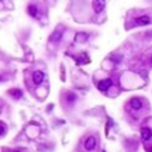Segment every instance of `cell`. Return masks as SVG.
<instances>
[{
    "mask_svg": "<svg viewBox=\"0 0 152 152\" xmlns=\"http://www.w3.org/2000/svg\"><path fill=\"white\" fill-rule=\"evenodd\" d=\"M129 106H131L133 109H140L143 104H141V100H140V99L133 98V99H131V100H129Z\"/></svg>",
    "mask_w": 152,
    "mask_h": 152,
    "instance_id": "obj_7",
    "label": "cell"
},
{
    "mask_svg": "<svg viewBox=\"0 0 152 152\" xmlns=\"http://www.w3.org/2000/svg\"><path fill=\"white\" fill-rule=\"evenodd\" d=\"M63 31H64V29L61 28V27H59V28L56 29V31H55L51 36H49V40H51V41H59L61 39V36H63Z\"/></svg>",
    "mask_w": 152,
    "mask_h": 152,
    "instance_id": "obj_2",
    "label": "cell"
},
{
    "mask_svg": "<svg viewBox=\"0 0 152 152\" xmlns=\"http://www.w3.org/2000/svg\"><path fill=\"white\" fill-rule=\"evenodd\" d=\"M104 7H106V3H104L103 0H98V1H93V9L95 12H101L104 9Z\"/></svg>",
    "mask_w": 152,
    "mask_h": 152,
    "instance_id": "obj_6",
    "label": "cell"
},
{
    "mask_svg": "<svg viewBox=\"0 0 152 152\" xmlns=\"http://www.w3.org/2000/svg\"><path fill=\"white\" fill-rule=\"evenodd\" d=\"M87 37H88V35L84 34V32H80V34L76 35V41H86Z\"/></svg>",
    "mask_w": 152,
    "mask_h": 152,
    "instance_id": "obj_12",
    "label": "cell"
},
{
    "mask_svg": "<svg viewBox=\"0 0 152 152\" xmlns=\"http://www.w3.org/2000/svg\"><path fill=\"white\" fill-rule=\"evenodd\" d=\"M95 146H96V140H95L93 136H89L86 140V143H84V147H86L87 151H92L95 148Z\"/></svg>",
    "mask_w": 152,
    "mask_h": 152,
    "instance_id": "obj_3",
    "label": "cell"
},
{
    "mask_svg": "<svg viewBox=\"0 0 152 152\" xmlns=\"http://www.w3.org/2000/svg\"><path fill=\"white\" fill-rule=\"evenodd\" d=\"M111 86H112L111 79H104V80H101V81H99L98 83V88L100 89V91H107Z\"/></svg>",
    "mask_w": 152,
    "mask_h": 152,
    "instance_id": "obj_1",
    "label": "cell"
},
{
    "mask_svg": "<svg viewBox=\"0 0 152 152\" xmlns=\"http://www.w3.org/2000/svg\"><path fill=\"white\" fill-rule=\"evenodd\" d=\"M103 152H106V151H103Z\"/></svg>",
    "mask_w": 152,
    "mask_h": 152,
    "instance_id": "obj_17",
    "label": "cell"
},
{
    "mask_svg": "<svg viewBox=\"0 0 152 152\" xmlns=\"http://www.w3.org/2000/svg\"><path fill=\"white\" fill-rule=\"evenodd\" d=\"M16 152H19V151H16Z\"/></svg>",
    "mask_w": 152,
    "mask_h": 152,
    "instance_id": "obj_18",
    "label": "cell"
},
{
    "mask_svg": "<svg viewBox=\"0 0 152 152\" xmlns=\"http://www.w3.org/2000/svg\"><path fill=\"white\" fill-rule=\"evenodd\" d=\"M75 99H76V96H75L74 93H68V101H69V103L75 101Z\"/></svg>",
    "mask_w": 152,
    "mask_h": 152,
    "instance_id": "obj_14",
    "label": "cell"
},
{
    "mask_svg": "<svg viewBox=\"0 0 152 152\" xmlns=\"http://www.w3.org/2000/svg\"><path fill=\"white\" fill-rule=\"evenodd\" d=\"M149 152H152V148H151V149H149Z\"/></svg>",
    "mask_w": 152,
    "mask_h": 152,
    "instance_id": "obj_15",
    "label": "cell"
},
{
    "mask_svg": "<svg viewBox=\"0 0 152 152\" xmlns=\"http://www.w3.org/2000/svg\"><path fill=\"white\" fill-rule=\"evenodd\" d=\"M76 63H78L79 66H81V64L89 63V59H88V56H86V55H81V56L78 58V61H76Z\"/></svg>",
    "mask_w": 152,
    "mask_h": 152,
    "instance_id": "obj_10",
    "label": "cell"
},
{
    "mask_svg": "<svg viewBox=\"0 0 152 152\" xmlns=\"http://www.w3.org/2000/svg\"><path fill=\"white\" fill-rule=\"evenodd\" d=\"M9 95H11L14 99H20L23 96V91L21 89H17V88H14V89H9Z\"/></svg>",
    "mask_w": 152,
    "mask_h": 152,
    "instance_id": "obj_8",
    "label": "cell"
},
{
    "mask_svg": "<svg viewBox=\"0 0 152 152\" xmlns=\"http://www.w3.org/2000/svg\"><path fill=\"white\" fill-rule=\"evenodd\" d=\"M28 14L32 15V16H36L37 15V7L35 6V4H31V6L28 7Z\"/></svg>",
    "mask_w": 152,
    "mask_h": 152,
    "instance_id": "obj_11",
    "label": "cell"
},
{
    "mask_svg": "<svg viewBox=\"0 0 152 152\" xmlns=\"http://www.w3.org/2000/svg\"><path fill=\"white\" fill-rule=\"evenodd\" d=\"M149 21H151V19H149V16H147V15H144V16H140L136 19V23L139 24V26H146V24H148Z\"/></svg>",
    "mask_w": 152,
    "mask_h": 152,
    "instance_id": "obj_9",
    "label": "cell"
},
{
    "mask_svg": "<svg viewBox=\"0 0 152 152\" xmlns=\"http://www.w3.org/2000/svg\"><path fill=\"white\" fill-rule=\"evenodd\" d=\"M151 61H152V58H151Z\"/></svg>",
    "mask_w": 152,
    "mask_h": 152,
    "instance_id": "obj_16",
    "label": "cell"
},
{
    "mask_svg": "<svg viewBox=\"0 0 152 152\" xmlns=\"http://www.w3.org/2000/svg\"><path fill=\"white\" fill-rule=\"evenodd\" d=\"M43 80H44V74L43 72L41 71H35L34 72V83L36 84V86H39Z\"/></svg>",
    "mask_w": 152,
    "mask_h": 152,
    "instance_id": "obj_4",
    "label": "cell"
},
{
    "mask_svg": "<svg viewBox=\"0 0 152 152\" xmlns=\"http://www.w3.org/2000/svg\"><path fill=\"white\" fill-rule=\"evenodd\" d=\"M140 133H141V139H143V140H149V139L152 138V131L149 128H147V127L141 128Z\"/></svg>",
    "mask_w": 152,
    "mask_h": 152,
    "instance_id": "obj_5",
    "label": "cell"
},
{
    "mask_svg": "<svg viewBox=\"0 0 152 152\" xmlns=\"http://www.w3.org/2000/svg\"><path fill=\"white\" fill-rule=\"evenodd\" d=\"M0 127H1V136H4L6 135V132H7V128H6V124L3 123V121H1V123H0Z\"/></svg>",
    "mask_w": 152,
    "mask_h": 152,
    "instance_id": "obj_13",
    "label": "cell"
}]
</instances>
